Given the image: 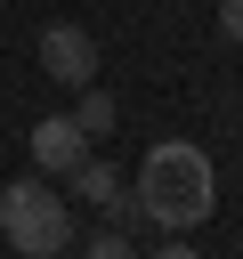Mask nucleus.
I'll return each instance as SVG.
<instances>
[{"label": "nucleus", "mask_w": 243, "mask_h": 259, "mask_svg": "<svg viewBox=\"0 0 243 259\" xmlns=\"http://www.w3.org/2000/svg\"><path fill=\"white\" fill-rule=\"evenodd\" d=\"M81 154H89V138H81V121H73V113H49V121H32V162H40L49 178H65Z\"/></svg>", "instance_id": "4"}, {"label": "nucleus", "mask_w": 243, "mask_h": 259, "mask_svg": "<svg viewBox=\"0 0 243 259\" xmlns=\"http://www.w3.org/2000/svg\"><path fill=\"white\" fill-rule=\"evenodd\" d=\"M40 73H49L57 89H89V81H97V40H89L81 24H49V32H40Z\"/></svg>", "instance_id": "3"}, {"label": "nucleus", "mask_w": 243, "mask_h": 259, "mask_svg": "<svg viewBox=\"0 0 243 259\" xmlns=\"http://www.w3.org/2000/svg\"><path fill=\"white\" fill-rule=\"evenodd\" d=\"M138 210L162 227V235H186V227H202L211 210H219V178H211V154H194V146H154L146 162H138Z\"/></svg>", "instance_id": "1"}, {"label": "nucleus", "mask_w": 243, "mask_h": 259, "mask_svg": "<svg viewBox=\"0 0 243 259\" xmlns=\"http://www.w3.org/2000/svg\"><path fill=\"white\" fill-rule=\"evenodd\" d=\"M81 259H130V243H122V227H105V235H97V243H89Z\"/></svg>", "instance_id": "7"}, {"label": "nucleus", "mask_w": 243, "mask_h": 259, "mask_svg": "<svg viewBox=\"0 0 243 259\" xmlns=\"http://www.w3.org/2000/svg\"><path fill=\"white\" fill-rule=\"evenodd\" d=\"M49 259H73V251H49Z\"/></svg>", "instance_id": "10"}, {"label": "nucleus", "mask_w": 243, "mask_h": 259, "mask_svg": "<svg viewBox=\"0 0 243 259\" xmlns=\"http://www.w3.org/2000/svg\"><path fill=\"white\" fill-rule=\"evenodd\" d=\"M154 259H194V251H186V243H178V235H170V243H162V251H154Z\"/></svg>", "instance_id": "9"}, {"label": "nucleus", "mask_w": 243, "mask_h": 259, "mask_svg": "<svg viewBox=\"0 0 243 259\" xmlns=\"http://www.w3.org/2000/svg\"><path fill=\"white\" fill-rule=\"evenodd\" d=\"M0 235H8L24 259H49V251L73 243V210L57 202L49 178H8V186H0Z\"/></svg>", "instance_id": "2"}, {"label": "nucleus", "mask_w": 243, "mask_h": 259, "mask_svg": "<svg viewBox=\"0 0 243 259\" xmlns=\"http://www.w3.org/2000/svg\"><path fill=\"white\" fill-rule=\"evenodd\" d=\"M65 178H73V186H81V194H89V202H97V210H105V202H122V194H130V186H122V178H113V162H89V154H81V162H73V170H65Z\"/></svg>", "instance_id": "5"}, {"label": "nucleus", "mask_w": 243, "mask_h": 259, "mask_svg": "<svg viewBox=\"0 0 243 259\" xmlns=\"http://www.w3.org/2000/svg\"><path fill=\"white\" fill-rule=\"evenodd\" d=\"M73 121H81V138H105V130H113V97H105V89L89 81V89H81V113H73Z\"/></svg>", "instance_id": "6"}, {"label": "nucleus", "mask_w": 243, "mask_h": 259, "mask_svg": "<svg viewBox=\"0 0 243 259\" xmlns=\"http://www.w3.org/2000/svg\"><path fill=\"white\" fill-rule=\"evenodd\" d=\"M219 24H227V40H243V0H219Z\"/></svg>", "instance_id": "8"}]
</instances>
